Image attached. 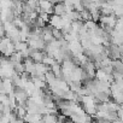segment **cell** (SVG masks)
<instances>
[{"instance_id":"14","label":"cell","mask_w":123,"mask_h":123,"mask_svg":"<svg viewBox=\"0 0 123 123\" xmlns=\"http://www.w3.org/2000/svg\"><path fill=\"white\" fill-rule=\"evenodd\" d=\"M53 36L58 41H62V40L65 39V36H64L63 31H62V29H57V28H53Z\"/></svg>"},{"instance_id":"7","label":"cell","mask_w":123,"mask_h":123,"mask_svg":"<svg viewBox=\"0 0 123 123\" xmlns=\"http://www.w3.org/2000/svg\"><path fill=\"white\" fill-rule=\"evenodd\" d=\"M49 24H51L53 28L62 29V28H63V19H62V16L52 15L51 18H49Z\"/></svg>"},{"instance_id":"8","label":"cell","mask_w":123,"mask_h":123,"mask_svg":"<svg viewBox=\"0 0 123 123\" xmlns=\"http://www.w3.org/2000/svg\"><path fill=\"white\" fill-rule=\"evenodd\" d=\"M24 67H25V71H27V73L34 74V73L36 71V63H35L31 58L24 59Z\"/></svg>"},{"instance_id":"15","label":"cell","mask_w":123,"mask_h":123,"mask_svg":"<svg viewBox=\"0 0 123 123\" xmlns=\"http://www.w3.org/2000/svg\"><path fill=\"white\" fill-rule=\"evenodd\" d=\"M81 19H82L83 22H88V21H91V19H92L91 11H88V10H83V11L81 12Z\"/></svg>"},{"instance_id":"13","label":"cell","mask_w":123,"mask_h":123,"mask_svg":"<svg viewBox=\"0 0 123 123\" xmlns=\"http://www.w3.org/2000/svg\"><path fill=\"white\" fill-rule=\"evenodd\" d=\"M15 47H16V52H23L27 48H29V45L27 41H19V42L15 43Z\"/></svg>"},{"instance_id":"1","label":"cell","mask_w":123,"mask_h":123,"mask_svg":"<svg viewBox=\"0 0 123 123\" xmlns=\"http://www.w3.org/2000/svg\"><path fill=\"white\" fill-rule=\"evenodd\" d=\"M13 89L15 86L10 79H1V82H0V92H1V94H11L13 93Z\"/></svg>"},{"instance_id":"19","label":"cell","mask_w":123,"mask_h":123,"mask_svg":"<svg viewBox=\"0 0 123 123\" xmlns=\"http://www.w3.org/2000/svg\"><path fill=\"white\" fill-rule=\"evenodd\" d=\"M119 53H121V59H123V45H119Z\"/></svg>"},{"instance_id":"22","label":"cell","mask_w":123,"mask_h":123,"mask_svg":"<svg viewBox=\"0 0 123 123\" xmlns=\"http://www.w3.org/2000/svg\"><path fill=\"white\" fill-rule=\"evenodd\" d=\"M121 60H122V62H123V59H121Z\"/></svg>"},{"instance_id":"5","label":"cell","mask_w":123,"mask_h":123,"mask_svg":"<svg viewBox=\"0 0 123 123\" xmlns=\"http://www.w3.org/2000/svg\"><path fill=\"white\" fill-rule=\"evenodd\" d=\"M24 121H25V123H43L42 115H40V113H31V112H28L25 115Z\"/></svg>"},{"instance_id":"4","label":"cell","mask_w":123,"mask_h":123,"mask_svg":"<svg viewBox=\"0 0 123 123\" xmlns=\"http://www.w3.org/2000/svg\"><path fill=\"white\" fill-rule=\"evenodd\" d=\"M110 98H111V92H104V91L97 92L95 95H94V99H95L97 104H99V103H109Z\"/></svg>"},{"instance_id":"10","label":"cell","mask_w":123,"mask_h":123,"mask_svg":"<svg viewBox=\"0 0 123 123\" xmlns=\"http://www.w3.org/2000/svg\"><path fill=\"white\" fill-rule=\"evenodd\" d=\"M58 116L59 115H54V113H46L42 116L43 123H58Z\"/></svg>"},{"instance_id":"9","label":"cell","mask_w":123,"mask_h":123,"mask_svg":"<svg viewBox=\"0 0 123 123\" xmlns=\"http://www.w3.org/2000/svg\"><path fill=\"white\" fill-rule=\"evenodd\" d=\"M10 58V63L15 67V65H17V64H19V63H22V62L24 60L23 59V57H22V54H21V52H15L11 57H9Z\"/></svg>"},{"instance_id":"3","label":"cell","mask_w":123,"mask_h":123,"mask_svg":"<svg viewBox=\"0 0 123 123\" xmlns=\"http://www.w3.org/2000/svg\"><path fill=\"white\" fill-rule=\"evenodd\" d=\"M39 7H40V12H46L51 16L54 13V4H52L48 0H40Z\"/></svg>"},{"instance_id":"16","label":"cell","mask_w":123,"mask_h":123,"mask_svg":"<svg viewBox=\"0 0 123 123\" xmlns=\"http://www.w3.org/2000/svg\"><path fill=\"white\" fill-rule=\"evenodd\" d=\"M13 68H15L16 74H18V75H22L23 73H25V67H24V63H19V64L15 65Z\"/></svg>"},{"instance_id":"6","label":"cell","mask_w":123,"mask_h":123,"mask_svg":"<svg viewBox=\"0 0 123 123\" xmlns=\"http://www.w3.org/2000/svg\"><path fill=\"white\" fill-rule=\"evenodd\" d=\"M83 47L81 45V42L79 40H74V41H70V51L75 54V55H81L83 54Z\"/></svg>"},{"instance_id":"11","label":"cell","mask_w":123,"mask_h":123,"mask_svg":"<svg viewBox=\"0 0 123 123\" xmlns=\"http://www.w3.org/2000/svg\"><path fill=\"white\" fill-rule=\"evenodd\" d=\"M71 79L73 81H81L82 80V69L81 67H76L74 71L71 73Z\"/></svg>"},{"instance_id":"20","label":"cell","mask_w":123,"mask_h":123,"mask_svg":"<svg viewBox=\"0 0 123 123\" xmlns=\"http://www.w3.org/2000/svg\"><path fill=\"white\" fill-rule=\"evenodd\" d=\"M113 123H123V119H121V118H119V119H117V121H116V122H113Z\"/></svg>"},{"instance_id":"12","label":"cell","mask_w":123,"mask_h":123,"mask_svg":"<svg viewBox=\"0 0 123 123\" xmlns=\"http://www.w3.org/2000/svg\"><path fill=\"white\" fill-rule=\"evenodd\" d=\"M71 27H73V30L74 31H76V33H80L82 29H83V27H85V22L83 21H74L73 22V24H71Z\"/></svg>"},{"instance_id":"17","label":"cell","mask_w":123,"mask_h":123,"mask_svg":"<svg viewBox=\"0 0 123 123\" xmlns=\"http://www.w3.org/2000/svg\"><path fill=\"white\" fill-rule=\"evenodd\" d=\"M107 118H109L111 122H116L117 119H119L118 112H116V111H110V112L107 113Z\"/></svg>"},{"instance_id":"21","label":"cell","mask_w":123,"mask_h":123,"mask_svg":"<svg viewBox=\"0 0 123 123\" xmlns=\"http://www.w3.org/2000/svg\"><path fill=\"white\" fill-rule=\"evenodd\" d=\"M48 1H51L52 4H57V3H58V0H48Z\"/></svg>"},{"instance_id":"2","label":"cell","mask_w":123,"mask_h":123,"mask_svg":"<svg viewBox=\"0 0 123 123\" xmlns=\"http://www.w3.org/2000/svg\"><path fill=\"white\" fill-rule=\"evenodd\" d=\"M107 47V51H109V58L111 60H118L121 59V53H119V45H116L113 42H111Z\"/></svg>"},{"instance_id":"18","label":"cell","mask_w":123,"mask_h":123,"mask_svg":"<svg viewBox=\"0 0 123 123\" xmlns=\"http://www.w3.org/2000/svg\"><path fill=\"white\" fill-rule=\"evenodd\" d=\"M85 24H86V27H87V29L88 30H94L97 27H98V24H97V22H94V21H88V22H85Z\"/></svg>"}]
</instances>
